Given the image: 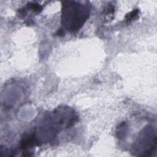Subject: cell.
<instances>
[{"instance_id":"3","label":"cell","mask_w":157,"mask_h":157,"mask_svg":"<svg viewBox=\"0 0 157 157\" xmlns=\"http://www.w3.org/2000/svg\"><path fill=\"white\" fill-rule=\"evenodd\" d=\"M139 10L137 9H135L133 11L129 12L125 17V18L127 21H131L132 20L136 19L138 15Z\"/></svg>"},{"instance_id":"1","label":"cell","mask_w":157,"mask_h":157,"mask_svg":"<svg viewBox=\"0 0 157 157\" xmlns=\"http://www.w3.org/2000/svg\"><path fill=\"white\" fill-rule=\"evenodd\" d=\"M89 15L86 7L75 2L67 1L63 5L62 21L69 31H75L83 25Z\"/></svg>"},{"instance_id":"4","label":"cell","mask_w":157,"mask_h":157,"mask_svg":"<svg viewBox=\"0 0 157 157\" xmlns=\"http://www.w3.org/2000/svg\"><path fill=\"white\" fill-rule=\"evenodd\" d=\"M28 8L33 10V11L35 12H39L42 10V7L39 5L38 4H36V3H29L28 5Z\"/></svg>"},{"instance_id":"2","label":"cell","mask_w":157,"mask_h":157,"mask_svg":"<svg viewBox=\"0 0 157 157\" xmlns=\"http://www.w3.org/2000/svg\"><path fill=\"white\" fill-rule=\"evenodd\" d=\"M36 142V139L34 134H31L27 137H24L20 143V148L25 150L29 147H32Z\"/></svg>"}]
</instances>
